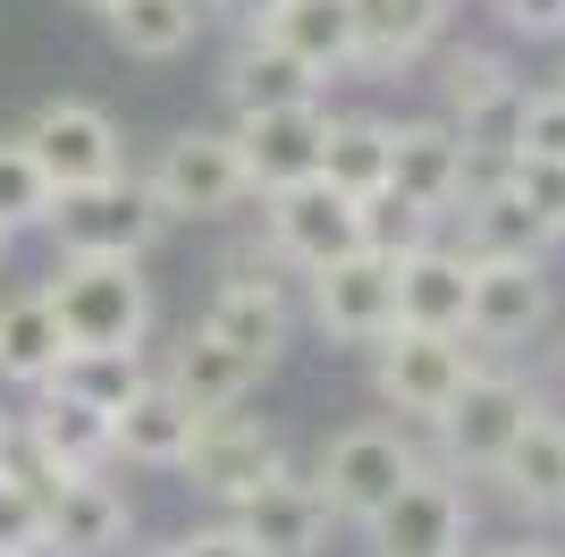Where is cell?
Returning <instances> with one entry per match:
<instances>
[{
  "instance_id": "cell-2",
  "label": "cell",
  "mask_w": 565,
  "mask_h": 557,
  "mask_svg": "<svg viewBox=\"0 0 565 557\" xmlns=\"http://www.w3.org/2000/svg\"><path fill=\"white\" fill-rule=\"evenodd\" d=\"M43 229L60 237V254H136L143 262V245H152L169 220H161V203H152V186L118 169V178H94V186H60Z\"/></svg>"
},
{
  "instance_id": "cell-32",
  "label": "cell",
  "mask_w": 565,
  "mask_h": 557,
  "mask_svg": "<svg viewBox=\"0 0 565 557\" xmlns=\"http://www.w3.org/2000/svg\"><path fill=\"white\" fill-rule=\"evenodd\" d=\"M51 195H60V186L43 178L34 144H25V136H0V237L43 229V220H51Z\"/></svg>"
},
{
  "instance_id": "cell-27",
  "label": "cell",
  "mask_w": 565,
  "mask_h": 557,
  "mask_svg": "<svg viewBox=\"0 0 565 557\" xmlns=\"http://www.w3.org/2000/svg\"><path fill=\"white\" fill-rule=\"evenodd\" d=\"M43 389H60V397H76V406L118 414V406L143 389V347H60V364H51Z\"/></svg>"
},
{
  "instance_id": "cell-6",
  "label": "cell",
  "mask_w": 565,
  "mask_h": 557,
  "mask_svg": "<svg viewBox=\"0 0 565 557\" xmlns=\"http://www.w3.org/2000/svg\"><path fill=\"white\" fill-rule=\"evenodd\" d=\"M548 322V271L541 254H472V287H465V338L481 347H515Z\"/></svg>"
},
{
  "instance_id": "cell-43",
  "label": "cell",
  "mask_w": 565,
  "mask_h": 557,
  "mask_svg": "<svg viewBox=\"0 0 565 557\" xmlns=\"http://www.w3.org/2000/svg\"><path fill=\"white\" fill-rule=\"evenodd\" d=\"M0 245H9V237H0Z\"/></svg>"
},
{
  "instance_id": "cell-20",
  "label": "cell",
  "mask_w": 565,
  "mask_h": 557,
  "mask_svg": "<svg viewBox=\"0 0 565 557\" xmlns=\"http://www.w3.org/2000/svg\"><path fill=\"white\" fill-rule=\"evenodd\" d=\"M465 287H472V254L414 245V254H397V322L405 329H456L465 338Z\"/></svg>"
},
{
  "instance_id": "cell-38",
  "label": "cell",
  "mask_w": 565,
  "mask_h": 557,
  "mask_svg": "<svg viewBox=\"0 0 565 557\" xmlns=\"http://www.w3.org/2000/svg\"><path fill=\"white\" fill-rule=\"evenodd\" d=\"M212 9H228V18H236V25H245V34H254V25H262V18H270V9H279V0H212Z\"/></svg>"
},
{
  "instance_id": "cell-37",
  "label": "cell",
  "mask_w": 565,
  "mask_h": 557,
  "mask_svg": "<svg viewBox=\"0 0 565 557\" xmlns=\"http://www.w3.org/2000/svg\"><path fill=\"white\" fill-rule=\"evenodd\" d=\"M178 557H262L254 540L236 533V524H212V533H194V540H178Z\"/></svg>"
},
{
  "instance_id": "cell-45",
  "label": "cell",
  "mask_w": 565,
  "mask_h": 557,
  "mask_svg": "<svg viewBox=\"0 0 565 557\" xmlns=\"http://www.w3.org/2000/svg\"><path fill=\"white\" fill-rule=\"evenodd\" d=\"M557 515H565V507H557Z\"/></svg>"
},
{
  "instance_id": "cell-11",
  "label": "cell",
  "mask_w": 565,
  "mask_h": 557,
  "mask_svg": "<svg viewBox=\"0 0 565 557\" xmlns=\"http://www.w3.org/2000/svg\"><path fill=\"white\" fill-rule=\"evenodd\" d=\"M25 144H34V161H43L51 186H94V178L127 169V144H118L110 111H94V102H43L34 127H25Z\"/></svg>"
},
{
  "instance_id": "cell-3",
  "label": "cell",
  "mask_w": 565,
  "mask_h": 557,
  "mask_svg": "<svg viewBox=\"0 0 565 557\" xmlns=\"http://www.w3.org/2000/svg\"><path fill=\"white\" fill-rule=\"evenodd\" d=\"M143 186H152L161 220H220V211H236L245 195H254L245 153H236V136H220V127H186V136H169Z\"/></svg>"
},
{
  "instance_id": "cell-31",
  "label": "cell",
  "mask_w": 565,
  "mask_h": 557,
  "mask_svg": "<svg viewBox=\"0 0 565 557\" xmlns=\"http://www.w3.org/2000/svg\"><path fill=\"white\" fill-rule=\"evenodd\" d=\"M430 220H439V211H423L414 195H397V186H372V195L354 203V237H363L372 254H388V262L414 254V245H430Z\"/></svg>"
},
{
  "instance_id": "cell-30",
  "label": "cell",
  "mask_w": 565,
  "mask_h": 557,
  "mask_svg": "<svg viewBox=\"0 0 565 557\" xmlns=\"http://www.w3.org/2000/svg\"><path fill=\"white\" fill-rule=\"evenodd\" d=\"M321 178H330L347 203H363L372 186H388V127H380V118H330Z\"/></svg>"
},
{
  "instance_id": "cell-25",
  "label": "cell",
  "mask_w": 565,
  "mask_h": 557,
  "mask_svg": "<svg viewBox=\"0 0 565 557\" xmlns=\"http://www.w3.org/2000/svg\"><path fill=\"white\" fill-rule=\"evenodd\" d=\"M220 93H228L236 118H245V111H279V102H312V93H321V76H312L296 51H279L270 34H245V51L228 60Z\"/></svg>"
},
{
  "instance_id": "cell-36",
  "label": "cell",
  "mask_w": 565,
  "mask_h": 557,
  "mask_svg": "<svg viewBox=\"0 0 565 557\" xmlns=\"http://www.w3.org/2000/svg\"><path fill=\"white\" fill-rule=\"evenodd\" d=\"M498 18L515 25V34H532V43H557L565 34V0H498Z\"/></svg>"
},
{
  "instance_id": "cell-39",
  "label": "cell",
  "mask_w": 565,
  "mask_h": 557,
  "mask_svg": "<svg viewBox=\"0 0 565 557\" xmlns=\"http://www.w3.org/2000/svg\"><path fill=\"white\" fill-rule=\"evenodd\" d=\"M481 557H565V549H548V540H498V549H481Z\"/></svg>"
},
{
  "instance_id": "cell-4",
  "label": "cell",
  "mask_w": 565,
  "mask_h": 557,
  "mask_svg": "<svg viewBox=\"0 0 565 557\" xmlns=\"http://www.w3.org/2000/svg\"><path fill=\"white\" fill-rule=\"evenodd\" d=\"M312 322L338 347H380L397 329V262L372 254V245H347L338 262H321L312 271Z\"/></svg>"
},
{
  "instance_id": "cell-1",
  "label": "cell",
  "mask_w": 565,
  "mask_h": 557,
  "mask_svg": "<svg viewBox=\"0 0 565 557\" xmlns=\"http://www.w3.org/2000/svg\"><path fill=\"white\" fill-rule=\"evenodd\" d=\"M43 304L60 313L68 347H143L152 329V287L136 254H60Z\"/></svg>"
},
{
  "instance_id": "cell-23",
  "label": "cell",
  "mask_w": 565,
  "mask_h": 557,
  "mask_svg": "<svg viewBox=\"0 0 565 557\" xmlns=\"http://www.w3.org/2000/svg\"><path fill=\"white\" fill-rule=\"evenodd\" d=\"M254 34H270L279 51H296L312 76L354 69V18H347V0H279Z\"/></svg>"
},
{
  "instance_id": "cell-10",
  "label": "cell",
  "mask_w": 565,
  "mask_h": 557,
  "mask_svg": "<svg viewBox=\"0 0 565 557\" xmlns=\"http://www.w3.org/2000/svg\"><path fill=\"white\" fill-rule=\"evenodd\" d=\"M321 144H330L321 93H312V102H279V111H245V127H236V153H245L254 195L296 186V178H321Z\"/></svg>"
},
{
  "instance_id": "cell-24",
  "label": "cell",
  "mask_w": 565,
  "mask_h": 557,
  "mask_svg": "<svg viewBox=\"0 0 565 557\" xmlns=\"http://www.w3.org/2000/svg\"><path fill=\"white\" fill-rule=\"evenodd\" d=\"M203 329L228 338L236 355H254V364H279V347H287V296L270 287V278H228V287L212 296V313H203Z\"/></svg>"
},
{
  "instance_id": "cell-40",
  "label": "cell",
  "mask_w": 565,
  "mask_h": 557,
  "mask_svg": "<svg viewBox=\"0 0 565 557\" xmlns=\"http://www.w3.org/2000/svg\"><path fill=\"white\" fill-rule=\"evenodd\" d=\"M9 440H18V414H0V456H9Z\"/></svg>"
},
{
  "instance_id": "cell-44",
  "label": "cell",
  "mask_w": 565,
  "mask_h": 557,
  "mask_svg": "<svg viewBox=\"0 0 565 557\" xmlns=\"http://www.w3.org/2000/svg\"><path fill=\"white\" fill-rule=\"evenodd\" d=\"M0 557H9V549H0Z\"/></svg>"
},
{
  "instance_id": "cell-21",
  "label": "cell",
  "mask_w": 565,
  "mask_h": 557,
  "mask_svg": "<svg viewBox=\"0 0 565 557\" xmlns=\"http://www.w3.org/2000/svg\"><path fill=\"white\" fill-rule=\"evenodd\" d=\"M161 380H169L178 397H186L194 414H220V406H236V397H245V389L262 380V364H254V355H236L228 338H212V329H186Z\"/></svg>"
},
{
  "instance_id": "cell-35",
  "label": "cell",
  "mask_w": 565,
  "mask_h": 557,
  "mask_svg": "<svg viewBox=\"0 0 565 557\" xmlns=\"http://www.w3.org/2000/svg\"><path fill=\"white\" fill-rule=\"evenodd\" d=\"M0 549L9 557H43V507L0 473Z\"/></svg>"
},
{
  "instance_id": "cell-34",
  "label": "cell",
  "mask_w": 565,
  "mask_h": 557,
  "mask_svg": "<svg viewBox=\"0 0 565 557\" xmlns=\"http://www.w3.org/2000/svg\"><path fill=\"white\" fill-rule=\"evenodd\" d=\"M515 153H548V161H565V85L523 93V102H515Z\"/></svg>"
},
{
  "instance_id": "cell-26",
  "label": "cell",
  "mask_w": 565,
  "mask_h": 557,
  "mask_svg": "<svg viewBox=\"0 0 565 557\" xmlns=\"http://www.w3.org/2000/svg\"><path fill=\"white\" fill-rule=\"evenodd\" d=\"M102 18H110V43L127 51V60H178V51L203 34L212 0H110Z\"/></svg>"
},
{
  "instance_id": "cell-33",
  "label": "cell",
  "mask_w": 565,
  "mask_h": 557,
  "mask_svg": "<svg viewBox=\"0 0 565 557\" xmlns=\"http://www.w3.org/2000/svg\"><path fill=\"white\" fill-rule=\"evenodd\" d=\"M507 186L523 195V211L548 229V245L565 237V161H548V153H507Z\"/></svg>"
},
{
  "instance_id": "cell-22",
  "label": "cell",
  "mask_w": 565,
  "mask_h": 557,
  "mask_svg": "<svg viewBox=\"0 0 565 557\" xmlns=\"http://www.w3.org/2000/svg\"><path fill=\"white\" fill-rule=\"evenodd\" d=\"M347 18H354V60L397 69V60H414V51L439 43L448 0H347Z\"/></svg>"
},
{
  "instance_id": "cell-19",
  "label": "cell",
  "mask_w": 565,
  "mask_h": 557,
  "mask_svg": "<svg viewBox=\"0 0 565 557\" xmlns=\"http://www.w3.org/2000/svg\"><path fill=\"white\" fill-rule=\"evenodd\" d=\"M18 440L34 456H51L60 473H102L110 464V414L102 406H76L60 389H34V414H18Z\"/></svg>"
},
{
  "instance_id": "cell-41",
  "label": "cell",
  "mask_w": 565,
  "mask_h": 557,
  "mask_svg": "<svg viewBox=\"0 0 565 557\" xmlns=\"http://www.w3.org/2000/svg\"><path fill=\"white\" fill-rule=\"evenodd\" d=\"M136 557H178V540H169V549H136Z\"/></svg>"
},
{
  "instance_id": "cell-28",
  "label": "cell",
  "mask_w": 565,
  "mask_h": 557,
  "mask_svg": "<svg viewBox=\"0 0 565 557\" xmlns=\"http://www.w3.org/2000/svg\"><path fill=\"white\" fill-rule=\"evenodd\" d=\"M60 347H68V338H60V313L43 304V287L18 296V304H0V380H9V389H43Z\"/></svg>"
},
{
  "instance_id": "cell-15",
  "label": "cell",
  "mask_w": 565,
  "mask_h": 557,
  "mask_svg": "<svg viewBox=\"0 0 565 557\" xmlns=\"http://www.w3.org/2000/svg\"><path fill=\"white\" fill-rule=\"evenodd\" d=\"M388 186L414 195L423 211H448L465 195V136H456V118H405V127H388Z\"/></svg>"
},
{
  "instance_id": "cell-29",
  "label": "cell",
  "mask_w": 565,
  "mask_h": 557,
  "mask_svg": "<svg viewBox=\"0 0 565 557\" xmlns=\"http://www.w3.org/2000/svg\"><path fill=\"white\" fill-rule=\"evenodd\" d=\"M465 254H548V229L523 211L507 178H490L465 195Z\"/></svg>"
},
{
  "instance_id": "cell-16",
  "label": "cell",
  "mask_w": 565,
  "mask_h": 557,
  "mask_svg": "<svg viewBox=\"0 0 565 557\" xmlns=\"http://www.w3.org/2000/svg\"><path fill=\"white\" fill-rule=\"evenodd\" d=\"M127 540V498L102 473H68L43 507V557H110Z\"/></svg>"
},
{
  "instance_id": "cell-14",
  "label": "cell",
  "mask_w": 565,
  "mask_h": 557,
  "mask_svg": "<svg viewBox=\"0 0 565 557\" xmlns=\"http://www.w3.org/2000/svg\"><path fill=\"white\" fill-rule=\"evenodd\" d=\"M228 524L254 540L262 557H312V549H321V533H330V498H321V482L270 473L262 490H245V498H236Z\"/></svg>"
},
{
  "instance_id": "cell-9",
  "label": "cell",
  "mask_w": 565,
  "mask_h": 557,
  "mask_svg": "<svg viewBox=\"0 0 565 557\" xmlns=\"http://www.w3.org/2000/svg\"><path fill=\"white\" fill-rule=\"evenodd\" d=\"M380 557H465V490L448 473H405V490L372 515Z\"/></svg>"
},
{
  "instance_id": "cell-12",
  "label": "cell",
  "mask_w": 565,
  "mask_h": 557,
  "mask_svg": "<svg viewBox=\"0 0 565 557\" xmlns=\"http://www.w3.org/2000/svg\"><path fill=\"white\" fill-rule=\"evenodd\" d=\"M262 220H270V245H279L287 262H305V271H321V262H338L347 245H363V237H354V203L330 178L270 186V195H262Z\"/></svg>"
},
{
  "instance_id": "cell-18",
  "label": "cell",
  "mask_w": 565,
  "mask_h": 557,
  "mask_svg": "<svg viewBox=\"0 0 565 557\" xmlns=\"http://www.w3.org/2000/svg\"><path fill=\"white\" fill-rule=\"evenodd\" d=\"M490 473L507 482V498H515V507L557 515V507H565V422L532 406V414L515 422V440L490 456Z\"/></svg>"
},
{
  "instance_id": "cell-8",
  "label": "cell",
  "mask_w": 565,
  "mask_h": 557,
  "mask_svg": "<svg viewBox=\"0 0 565 557\" xmlns=\"http://www.w3.org/2000/svg\"><path fill=\"white\" fill-rule=\"evenodd\" d=\"M178 473H194V490H212V498H245V490H262L270 473H287V456H279V431H262V422H245V414H203L194 422V440H186V456H178Z\"/></svg>"
},
{
  "instance_id": "cell-42",
  "label": "cell",
  "mask_w": 565,
  "mask_h": 557,
  "mask_svg": "<svg viewBox=\"0 0 565 557\" xmlns=\"http://www.w3.org/2000/svg\"><path fill=\"white\" fill-rule=\"evenodd\" d=\"M85 9H110V0H85Z\"/></svg>"
},
{
  "instance_id": "cell-13",
  "label": "cell",
  "mask_w": 565,
  "mask_h": 557,
  "mask_svg": "<svg viewBox=\"0 0 565 557\" xmlns=\"http://www.w3.org/2000/svg\"><path fill=\"white\" fill-rule=\"evenodd\" d=\"M523 414H532V389H523V380H507V371H465V389L448 397V414L430 422V431L448 440L456 464H481V473H490V456L515 440Z\"/></svg>"
},
{
  "instance_id": "cell-17",
  "label": "cell",
  "mask_w": 565,
  "mask_h": 557,
  "mask_svg": "<svg viewBox=\"0 0 565 557\" xmlns=\"http://www.w3.org/2000/svg\"><path fill=\"white\" fill-rule=\"evenodd\" d=\"M194 406L178 389H169L161 371H143V389L127 397L110 414V456H127V464H178L186 456V440H194Z\"/></svg>"
},
{
  "instance_id": "cell-5",
  "label": "cell",
  "mask_w": 565,
  "mask_h": 557,
  "mask_svg": "<svg viewBox=\"0 0 565 557\" xmlns=\"http://www.w3.org/2000/svg\"><path fill=\"white\" fill-rule=\"evenodd\" d=\"M465 371H472V355H465V338L456 329H388L380 338V397L397 406V414H423V422H439L448 414V397L465 389Z\"/></svg>"
},
{
  "instance_id": "cell-7",
  "label": "cell",
  "mask_w": 565,
  "mask_h": 557,
  "mask_svg": "<svg viewBox=\"0 0 565 557\" xmlns=\"http://www.w3.org/2000/svg\"><path fill=\"white\" fill-rule=\"evenodd\" d=\"M405 473H414V448H405L397 431H380V422L338 431V440L321 448V498H330V515H354V524H372L405 490Z\"/></svg>"
}]
</instances>
